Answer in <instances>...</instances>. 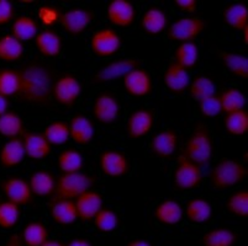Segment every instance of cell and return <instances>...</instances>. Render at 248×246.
I'll return each mask as SVG.
<instances>
[{"label":"cell","mask_w":248,"mask_h":246,"mask_svg":"<svg viewBox=\"0 0 248 246\" xmlns=\"http://www.w3.org/2000/svg\"><path fill=\"white\" fill-rule=\"evenodd\" d=\"M20 87L19 99L21 102L46 105L52 94L53 76L48 67L41 62H32L25 64L19 71Z\"/></svg>","instance_id":"obj_1"},{"label":"cell","mask_w":248,"mask_h":246,"mask_svg":"<svg viewBox=\"0 0 248 246\" xmlns=\"http://www.w3.org/2000/svg\"><path fill=\"white\" fill-rule=\"evenodd\" d=\"M248 169L233 159H222L211 170L210 181L216 189H226L241 184L247 177Z\"/></svg>","instance_id":"obj_2"},{"label":"cell","mask_w":248,"mask_h":246,"mask_svg":"<svg viewBox=\"0 0 248 246\" xmlns=\"http://www.w3.org/2000/svg\"><path fill=\"white\" fill-rule=\"evenodd\" d=\"M213 139L206 127L200 126L191 133L190 138L186 143L183 157L195 162L198 166L205 165L213 157Z\"/></svg>","instance_id":"obj_3"},{"label":"cell","mask_w":248,"mask_h":246,"mask_svg":"<svg viewBox=\"0 0 248 246\" xmlns=\"http://www.w3.org/2000/svg\"><path fill=\"white\" fill-rule=\"evenodd\" d=\"M95 180L84 173L62 174L56 180V197L60 200L73 201L82 193L89 191L93 187Z\"/></svg>","instance_id":"obj_4"},{"label":"cell","mask_w":248,"mask_h":246,"mask_svg":"<svg viewBox=\"0 0 248 246\" xmlns=\"http://www.w3.org/2000/svg\"><path fill=\"white\" fill-rule=\"evenodd\" d=\"M205 27H206V24L202 17H180L168 27L167 35L172 41H178L182 43L193 42V40L202 35Z\"/></svg>","instance_id":"obj_5"},{"label":"cell","mask_w":248,"mask_h":246,"mask_svg":"<svg viewBox=\"0 0 248 246\" xmlns=\"http://www.w3.org/2000/svg\"><path fill=\"white\" fill-rule=\"evenodd\" d=\"M121 38L114 29L104 27L95 31L90 38V49L99 58H108L119 52Z\"/></svg>","instance_id":"obj_6"},{"label":"cell","mask_w":248,"mask_h":246,"mask_svg":"<svg viewBox=\"0 0 248 246\" xmlns=\"http://www.w3.org/2000/svg\"><path fill=\"white\" fill-rule=\"evenodd\" d=\"M82 94L80 81L72 74H64L53 83L52 96L60 105L71 107Z\"/></svg>","instance_id":"obj_7"},{"label":"cell","mask_w":248,"mask_h":246,"mask_svg":"<svg viewBox=\"0 0 248 246\" xmlns=\"http://www.w3.org/2000/svg\"><path fill=\"white\" fill-rule=\"evenodd\" d=\"M202 181V174L200 166L190 161L186 157L178 158V165L173 173V182L179 189H193L199 186Z\"/></svg>","instance_id":"obj_8"},{"label":"cell","mask_w":248,"mask_h":246,"mask_svg":"<svg viewBox=\"0 0 248 246\" xmlns=\"http://www.w3.org/2000/svg\"><path fill=\"white\" fill-rule=\"evenodd\" d=\"M93 115L98 122L110 125L120 115V103L110 92H100L94 100Z\"/></svg>","instance_id":"obj_9"},{"label":"cell","mask_w":248,"mask_h":246,"mask_svg":"<svg viewBox=\"0 0 248 246\" xmlns=\"http://www.w3.org/2000/svg\"><path fill=\"white\" fill-rule=\"evenodd\" d=\"M1 191L6 197V201L14 203L17 207L28 206L32 202V192L29 181L20 177H10L1 182Z\"/></svg>","instance_id":"obj_10"},{"label":"cell","mask_w":248,"mask_h":246,"mask_svg":"<svg viewBox=\"0 0 248 246\" xmlns=\"http://www.w3.org/2000/svg\"><path fill=\"white\" fill-rule=\"evenodd\" d=\"M100 169L105 176L120 177L126 175L130 170V161L127 157L119 150L108 149L100 154Z\"/></svg>","instance_id":"obj_11"},{"label":"cell","mask_w":248,"mask_h":246,"mask_svg":"<svg viewBox=\"0 0 248 246\" xmlns=\"http://www.w3.org/2000/svg\"><path fill=\"white\" fill-rule=\"evenodd\" d=\"M124 87L134 98H143L152 91V78L147 71L136 68L124 76Z\"/></svg>","instance_id":"obj_12"},{"label":"cell","mask_w":248,"mask_h":246,"mask_svg":"<svg viewBox=\"0 0 248 246\" xmlns=\"http://www.w3.org/2000/svg\"><path fill=\"white\" fill-rule=\"evenodd\" d=\"M107 16L110 24L117 27L131 26L136 19V10L128 0H112L108 5Z\"/></svg>","instance_id":"obj_13"},{"label":"cell","mask_w":248,"mask_h":246,"mask_svg":"<svg viewBox=\"0 0 248 246\" xmlns=\"http://www.w3.org/2000/svg\"><path fill=\"white\" fill-rule=\"evenodd\" d=\"M93 20L92 13L84 9H72V10L62 13L60 19V24L62 29L69 35H80L88 29Z\"/></svg>","instance_id":"obj_14"},{"label":"cell","mask_w":248,"mask_h":246,"mask_svg":"<svg viewBox=\"0 0 248 246\" xmlns=\"http://www.w3.org/2000/svg\"><path fill=\"white\" fill-rule=\"evenodd\" d=\"M22 145L25 149V155L30 159L42 160L51 154L52 146L40 132H24L22 134Z\"/></svg>","instance_id":"obj_15"},{"label":"cell","mask_w":248,"mask_h":246,"mask_svg":"<svg viewBox=\"0 0 248 246\" xmlns=\"http://www.w3.org/2000/svg\"><path fill=\"white\" fill-rule=\"evenodd\" d=\"M139 67V62L134 58H125V59L114 60L100 69L94 75L93 80L95 83H108V81L116 80L119 78H124L127 73L136 69Z\"/></svg>","instance_id":"obj_16"},{"label":"cell","mask_w":248,"mask_h":246,"mask_svg":"<svg viewBox=\"0 0 248 246\" xmlns=\"http://www.w3.org/2000/svg\"><path fill=\"white\" fill-rule=\"evenodd\" d=\"M155 117L150 110H136L127 119V134L130 138L137 139L147 135L152 130Z\"/></svg>","instance_id":"obj_17"},{"label":"cell","mask_w":248,"mask_h":246,"mask_svg":"<svg viewBox=\"0 0 248 246\" xmlns=\"http://www.w3.org/2000/svg\"><path fill=\"white\" fill-rule=\"evenodd\" d=\"M76 208L78 218L82 220H93L95 214L103 208V197L99 192L89 189L76 198Z\"/></svg>","instance_id":"obj_18"},{"label":"cell","mask_w":248,"mask_h":246,"mask_svg":"<svg viewBox=\"0 0 248 246\" xmlns=\"http://www.w3.org/2000/svg\"><path fill=\"white\" fill-rule=\"evenodd\" d=\"M179 143V138L175 130H164L152 137L151 150L159 158H169L175 153Z\"/></svg>","instance_id":"obj_19"},{"label":"cell","mask_w":248,"mask_h":246,"mask_svg":"<svg viewBox=\"0 0 248 246\" xmlns=\"http://www.w3.org/2000/svg\"><path fill=\"white\" fill-rule=\"evenodd\" d=\"M69 138L78 145H87L94 137V125L88 117L76 115L68 123Z\"/></svg>","instance_id":"obj_20"},{"label":"cell","mask_w":248,"mask_h":246,"mask_svg":"<svg viewBox=\"0 0 248 246\" xmlns=\"http://www.w3.org/2000/svg\"><path fill=\"white\" fill-rule=\"evenodd\" d=\"M35 44L38 52L47 58L58 57L63 48L61 36L49 29L38 31L37 36L35 37Z\"/></svg>","instance_id":"obj_21"},{"label":"cell","mask_w":248,"mask_h":246,"mask_svg":"<svg viewBox=\"0 0 248 246\" xmlns=\"http://www.w3.org/2000/svg\"><path fill=\"white\" fill-rule=\"evenodd\" d=\"M163 81L167 89L179 94V92L186 91V87H189L190 76H189L186 69L173 62L167 67L166 72L163 74Z\"/></svg>","instance_id":"obj_22"},{"label":"cell","mask_w":248,"mask_h":246,"mask_svg":"<svg viewBox=\"0 0 248 246\" xmlns=\"http://www.w3.org/2000/svg\"><path fill=\"white\" fill-rule=\"evenodd\" d=\"M155 220L162 225H175L183 218V209L174 200H164L155 208Z\"/></svg>","instance_id":"obj_23"},{"label":"cell","mask_w":248,"mask_h":246,"mask_svg":"<svg viewBox=\"0 0 248 246\" xmlns=\"http://www.w3.org/2000/svg\"><path fill=\"white\" fill-rule=\"evenodd\" d=\"M186 219L193 224H204L213 216V207L205 198H193L186 204Z\"/></svg>","instance_id":"obj_24"},{"label":"cell","mask_w":248,"mask_h":246,"mask_svg":"<svg viewBox=\"0 0 248 246\" xmlns=\"http://www.w3.org/2000/svg\"><path fill=\"white\" fill-rule=\"evenodd\" d=\"M25 149L20 138L9 139L0 150V164L4 168H15L24 160Z\"/></svg>","instance_id":"obj_25"},{"label":"cell","mask_w":248,"mask_h":246,"mask_svg":"<svg viewBox=\"0 0 248 246\" xmlns=\"http://www.w3.org/2000/svg\"><path fill=\"white\" fill-rule=\"evenodd\" d=\"M29 185L32 195L38 197H47L55 193L56 179L49 171L38 170L31 175Z\"/></svg>","instance_id":"obj_26"},{"label":"cell","mask_w":248,"mask_h":246,"mask_svg":"<svg viewBox=\"0 0 248 246\" xmlns=\"http://www.w3.org/2000/svg\"><path fill=\"white\" fill-rule=\"evenodd\" d=\"M40 25L31 16L21 15L17 16L11 25V36H14L20 42L35 40L38 33Z\"/></svg>","instance_id":"obj_27"},{"label":"cell","mask_w":248,"mask_h":246,"mask_svg":"<svg viewBox=\"0 0 248 246\" xmlns=\"http://www.w3.org/2000/svg\"><path fill=\"white\" fill-rule=\"evenodd\" d=\"M168 25L167 14L159 8H151L143 14L141 19L142 29L150 35H159Z\"/></svg>","instance_id":"obj_28"},{"label":"cell","mask_w":248,"mask_h":246,"mask_svg":"<svg viewBox=\"0 0 248 246\" xmlns=\"http://www.w3.org/2000/svg\"><path fill=\"white\" fill-rule=\"evenodd\" d=\"M226 25L233 30L243 31L248 27V8L243 3L230 4L222 13Z\"/></svg>","instance_id":"obj_29"},{"label":"cell","mask_w":248,"mask_h":246,"mask_svg":"<svg viewBox=\"0 0 248 246\" xmlns=\"http://www.w3.org/2000/svg\"><path fill=\"white\" fill-rule=\"evenodd\" d=\"M52 219L60 225H72L78 219L76 203L69 200H60L51 208Z\"/></svg>","instance_id":"obj_30"},{"label":"cell","mask_w":248,"mask_h":246,"mask_svg":"<svg viewBox=\"0 0 248 246\" xmlns=\"http://www.w3.org/2000/svg\"><path fill=\"white\" fill-rule=\"evenodd\" d=\"M237 235L229 228H214L202 235V246H233Z\"/></svg>","instance_id":"obj_31"},{"label":"cell","mask_w":248,"mask_h":246,"mask_svg":"<svg viewBox=\"0 0 248 246\" xmlns=\"http://www.w3.org/2000/svg\"><path fill=\"white\" fill-rule=\"evenodd\" d=\"M49 239V232L41 222H31L22 230V245L42 246Z\"/></svg>","instance_id":"obj_32"},{"label":"cell","mask_w":248,"mask_h":246,"mask_svg":"<svg viewBox=\"0 0 248 246\" xmlns=\"http://www.w3.org/2000/svg\"><path fill=\"white\" fill-rule=\"evenodd\" d=\"M173 57H174L175 60L174 63H177L182 68H184L186 71L193 69L198 64V60H199V47L194 42L180 43L175 48Z\"/></svg>","instance_id":"obj_33"},{"label":"cell","mask_w":248,"mask_h":246,"mask_svg":"<svg viewBox=\"0 0 248 246\" xmlns=\"http://www.w3.org/2000/svg\"><path fill=\"white\" fill-rule=\"evenodd\" d=\"M24 56V44L11 35L0 37V60L16 62Z\"/></svg>","instance_id":"obj_34"},{"label":"cell","mask_w":248,"mask_h":246,"mask_svg":"<svg viewBox=\"0 0 248 246\" xmlns=\"http://www.w3.org/2000/svg\"><path fill=\"white\" fill-rule=\"evenodd\" d=\"M24 121L14 111H6L0 116V135L13 139L24 134Z\"/></svg>","instance_id":"obj_35"},{"label":"cell","mask_w":248,"mask_h":246,"mask_svg":"<svg viewBox=\"0 0 248 246\" xmlns=\"http://www.w3.org/2000/svg\"><path fill=\"white\" fill-rule=\"evenodd\" d=\"M217 96L218 99H220L222 112H225L226 115L231 114V112L245 110L247 99H246L245 94H243L241 90L227 89L224 90V91L221 92L220 95H217Z\"/></svg>","instance_id":"obj_36"},{"label":"cell","mask_w":248,"mask_h":246,"mask_svg":"<svg viewBox=\"0 0 248 246\" xmlns=\"http://www.w3.org/2000/svg\"><path fill=\"white\" fill-rule=\"evenodd\" d=\"M220 59L232 74L248 78V58L246 56L234 52H221Z\"/></svg>","instance_id":"obj_37"},{"label":"cell","mask_w":248,"mask_h":246,"mask_svg":"<svg viewBox=\"0 0 248 246\" xmlns=\"http://www.w3.org/2000/svg\"><path fill=\"white\" fill-rule=\"evenodd\" d=\"M189 87H190L191 98L198 102H202L205 99L216 95L215 83L206 75L197 76Z\"/></svg>","instance_id":"obj_38"},{"label":"cell","mask_w":248,"mask_h":246,"mask_svg":"<svg viewBox=\"0 0 248 246\" xmlns=\"http://www.w3.org/2000/svg\"><path fill=\"white\" fill-rule=\"evenodd\" d=\"M45 138L49 143V145H63L69 139V128L68 123L64 121H53L51 122L44 133Z\"/></svg>","instance_id":"obj_39"},{"label":"cell","mask_w":248,"mask_h":246,"mask_svg":"<svg viewBox=\"0 0 248 246\" xmlns=\"http://www.w3.org/2000/svg\"><path fill=\"white\" fill-rule=\"evenodd\" d=\"M58 166L63 174H72L79 173L83 169V160L82 154L76 149H66L60 153L57 158Z\"/></svg>","instance_id":"obj_40"},{"label":"cell","mask_w":248,"mask_h":246,"mask_svg":"<svg viewBox=\"0 0 248 246\" xmlns=\"http://www.w3.org/2000/svg\"><path fill=\"white\" fill-rule=\"evenodd\" d=\"M20 76L16 69H0V95L4 98H11L19 92Z\"/></svg>","instance_id":"obj_41"},{"label":"cell","mask_w":248,"mask_h":246,"mask_svg":"<svg viewBox=\"0 0 248 246\" xmlns=\"http://www.w3.org/2000/svg\"><path fill=\"white\" fill-rule=\"evenodd\" d=\"M224 125L227 132L232 135H245L248 132V112L246 110L231 112L225 116Z\"/></svg>","instance_id":"obj_42"},{"label":"cell","mask_w":248,"mask_h":246,"mask_svg":"<svg viewBox=\"0 0 248 246\" xmlns=\"http://www.w3.org/2000/svg\"><path fill=\"white\" fill-rule=\"evenodd\" d=\"M94 227L101 233H111L119 227V216L110 208H101L93 218Z\"/></svg>","instance_id":"obj_43"},{"label":"cell","mask_w":248,"mask_h":246,"mask_svg":"<svg viewBox=\"0 0 248 246\" xmlns=\"http://www.w3.org/2000/svg\"><path fill=\"white\" fill-rule=\"evenodd\" d=\"M226 208L232 216L246 218L248 217V191L241 189L232 193L226 202Z\"/></svg>","instance_id":"obj_44"},{"label":"cell","mask_w":248,"mask_h":246,"mask_svg":"<svg viewBox=\"0 0 248 246\" xmlns=\"http://www.w3.org/2000/svg\"><path fill=\"white\" fill-rule=\"evenodd\" d=\"M20 219V207L14 203L4 201L0 202V228L13 229Z\"/></svg>","instance_id":"obj_45"},{"label":"cell","mask_w":248,"mask_h":246,"mask_svg":"<svg viewBox=\"0 0 248 246\" xmlns=\"http://www.w3.org/2000/svg\"><path fill=\"white\" fill-rule=\"evenodd\" d=\"M37 15H38V19H40V21H41L42 24L51 27L53 26V25L57 24V22H60L62 13H61L60 9L55 8V6L42 5L38 8Z\"/></svg>","instance_id":"obj_46"},{"label":"cell","mask_w":248,"mask_h":246,"mask_svg":"<svg viewBox=\"0 0 248 246\" xmlns=\"http://www.w3.org/2000/svg\"><path fill=\"white\" fill-rule=\"evenodd\" d=\"M200 112L204 117H216L222 114V108H221L220 99L217 95H214L211 98H207L199 102Z\"/></svg>","instance_id":"obj_47"},{"label":"cell","mask_w":248,"mask_h":246,"mask_svg":"<svg viewBox=\"0 0 248 246\" xmlns=\"http://www.w3.org/2000/svg\"><path fill=\"white\" fill-rule=\"evenodd\" d=\"M15 17L14 5L9 0H0V26L8 25Z\"/></svg>","instance_id":"obj_48"},{"label":"cell","mask_w":248,"mask_h":246,"mask_svg":"<svg viewBox=\"0 0 248 246\" xmlns=\"http://www.w3.org/2000/svg\"><path fill=\"white\" fill-rule=\"evenodd\" d=\"M174 6L186 14H194L198 10L197 0H174Z\"/></svg>","instance_id":"obj_49"},{"label":"cell","mask_w":248,"mask_h":246,"mask_svg":"<svg viewBox=\"0 0 248 246\" xmlns=\"http://www.w3.org/2000/svg\"><path fill=\"white\" fill-rule=\"evenodd\" d=\"M3 246H24L21 243V239L17 234H11V236L9 238V240L4 244Z\"/></svg>","instance_id":"obj_50"},{"label":"cell","mask_w":248,"mask_h":246,"mask_svg":"<svg viewBox=\"0 0 248 246\" xmlns=\"http://www.w3.org/2000/svg\"><path fill=\"white\" fill-rule=\"evenodd\" d=\"M66 246H92V244H90L87 239L76 238V239H72Z\"/></svg>","instance_id":"obj_51"},{"label":"cell","mask_w":248,"mask_h":246,"mask_svg":"<svg viewBox=\"0 0 248 246\" xmlns=\"http://www.w3.org/2000/svg\"><path fill=\"white\" fill-rule=\"evenodd\" d=\"M9 111V101L8 99L0 95V116Z\"/></svg>","instance_id":"obj_52"},{"label":"cell","mask_w":248,"mask_h":246,"mask_svg":"<svg viewBox=\"0 0 248 246\" xmlns=\"http://www.w3.org/2000/svg\"><path fill=\"white\" fill-rule=\"evenodd\" d=\"M126 246H152L147 240H143V239H135L131 240Z\"/></svg>","instance_id":"obj_53"},{"label":"cell","mask_w":248,"mask_h":246,"mask_svg":"<svg viewBox=\"0 0 248 246\" xmlns=\"http://www.w3.org/2000/svg\"><path fill=\"white\" fill-rule=\"evenodd\" d=\"M42 246H66V245H64V244H63L62 241H60V240H53V239H48V240H47L46 243H45Z\"/></svg>","instance_id":"obj_54"}]
</instances>
